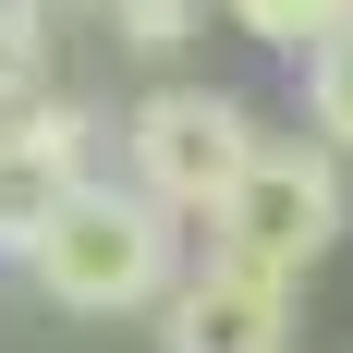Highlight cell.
<instances>
[{"label":"cell","instance_id":"6da1fadb","mask_svg":"<svg viewBox=\"0 0 353 353\" xmlns=\"http://www.w3.org/2000/svg\"><path fill=\"white\" fill-rule=\"evenodd\" d=\"M25 268H37V292H49L61 317H134V305H171L183 292V232H171L159 195H134V183H85Z\"/></svg>","mask_w":353,"mask_h":353},{"label":"cell","instance_id":"7a4b0ae2","mask_svg":"<svg viewBox=\"0 0 353 353\" xmlns=\"http://www.w3.org/2000/svg\"><path fill=\"white\" fill-rule=\"evenodd\" d=\"M353 232V183L317 134H268L256 146V171L232 183V208L208 219V256L256 268V281H305L329 244Z\"/></svg>","mask_w":353,"mask_h":353},{"label":"cell","instance_id":"3957f363","mask_svg":"<svg viewBox=\"0 0 353 353\" xmlns=\"http://www.w3.org/2000/svg\"><path fill=\"white\" fill-rule=\"evenodd\" d=\"M256 110L232 85H146L122 110V159H134V195H159L171 219H219L232 183L256 171Z\"/></svg>","mask_w":353,"mask_h":353},{"label":"cell","instance_id":"277c9868","mask_svg":"<svg viewBox=\"0 0 353 353\" xmlns=\"http://www.w3.org/2000/svg\"><path fill=\"white\" fill-rule=\"evenodd\" d=\"M98 183V110L85 98H37L0 122V256H37L49 219Z\"/></svg>","mask_w":353,"mask_h":353},{"label":"cell","instance_id":"5b68a950","mask_svg":"<svg viewBox=\"0 0 353 353\" xmlns=\"http://www.w3.org/2000/svg\"><path fill=\"white\" fill-rule=\"evenodd\" d=\"M159 317H171L159 329L171 353H281L292 341V281H256V268L208 256V268H183V292Z\"/></svg>","mask_w":353,"mask_h":353},{"label":"cell","instance_id":"8992f818","mask_svg":"<svg viewBox=\"0 0 353 353\" xmlns=\"http://www.w3.org/2000/svg\"><path fill=\"white\" fill-rule=\"evenodd\" d=\"M219 12H232L256 49H281V61H317L329 37L353 25V0H219Z\"/></svg>","mask_w":353,"mask_h":353},{"label":"cell","instance_id":"52a82bcc","mask_svg":"<svg viewBox=\"0 0 353 353\" xmlns=\"http://www.w3.org/2000/svg\"><path fill=\"white\" fill-rule=\"evenodd\" d=\"M49 98V0H0V122Z\"/></svg>","mask_w":353,"mask_h":353},{"label":"cell","instance_id":"ba28073f","mask_svg":"<svg viewBox=\"0 0 353 353\" xmlns=\"http://www.w3.org/2000/svg\"><path fill=\"white\" fill-rule=\"evenodd\" d=\"M305 122H317V146H329V159H353V25L329 37L317 61H305Z\"/></svg>","mask_w":353,"mask_h":353},{"label":"cell","instance_id":"9c48e42d","mask_svg":"<svg viewBox=\"0 0 353 353\" xmlns=\"http://www.w3.org/2000/svg\"><path fill=\"white\" fill-rule=\"evenodd\" d=\"M98 12H110L122 49H146V61H171L183 37H195V0H98Z\"/></svg>","mask_w":353,"mask_h":353},{"label":"cell","instance_id":"30bf717a","mask_svg":"<svg viewBox=\"0 0 353 353\" xmlns=\"http://www.w3.org/2000/svg\"><path fill=\"white\" fill-rule=\"evenodd\" d=\"M49 12H61V0H49Z\"/></svg>","mask_w":353,"mask_h":353}]
</instances>
